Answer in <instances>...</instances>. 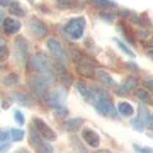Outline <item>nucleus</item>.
Returning <instances> with one entry per match:
<instances>
[{"label": "nucleus", "mask_w": 153, "mask_h": 153, "mask_svg": "<svg viewBox=\"0 0 153 153\" xmlns=\"http://www.w3.org/2000/svg\"><path fill=\"white\" fill-rule=\"evenodd\" d=\"M55 76L54 75H46V74H37L30 79V87L33 96H36L37 100L45 101L46 96L50 92V87L52 84Z\"/></svg>", "instance_id": "obj_1"}, {"label": "nucleus", "mask_w": 153, "mask_h": 153, "mask_svg": "<svg viewBox=\"0 0 153 153\" xmlns=\"http://www.w3.org/2000/svg\"><path fill=\"white\" fill-rule=\"evenodd\" d=\"M28 65H30L31 70L37 71L38 74L54 75V61L44 54H37L32 56L28 61Z\"/></svg>", "instance_id": "obj_2"}, {"label": "nucleus", "mask_w": 153, "mask_h": 153, "mask_svg": "<svg viewBox=\"0 0 153 153\" xmlns=\"http://www.w3.org/2000/svg\"><path fill=\"white\" fill-rule=\"evenodd\" d=\"M87 26L84 17H76V18H71L70 21L66 23L63 28V33L65 37L70 38V40H80L82 36L84 35V30Z\"/></svg>", "instance_id": "obj_3"}, {"label": "nucleus", "mask_w": 153, "mask_h": 153, "mask_svg": "<svg viewBox=\"0 0 153 153\" xmlns=\"http://www.w3.org/2000/svg\"><path fill=\"white\" fill-rule=\"evenodd\" d=\"M32 125L36 129V131L40 134V137L46 142H55L57 139V134L50 128L49 124H46L41 117L35 116L32 119Z\"/></svg>", "instance_id": "obj_4"}, {"label": "nucleus", "mask_w": 153, "mask_h": 153, "mask_svg": "<svg viewBox=\"0 0 153 153\" xmlns=\"http://www.w3.org/2000/svg\"><path fill=\"white\" fill-rule=\"evenodd\" d=\"M92 106L94 107L96 111L100 115H102V116H111V117L117 116V108L114 105L111 97L94 100L92 102Z\"/></svg>", "instance_id": "obj_5"}, {"label": "nucleus", "mask_w": 153, "mask_h": 153, "mask_svg": "<svg viewBox=\"0 0 153 153\" xmlns=\"http://www.w3.org/2000/svg\"><path fill=\"white\" fill-rule=\"evenodd\" d=\"M30 144L33 147V149L37 153H54L52 147L49 144V142L42 139L40 137V134L36 131V129L33 128V125L30 131Z\"/></svg>", "instance_id": "obj_6"}, {"label": "nucleus", "mask_w": 153, "mask_h": 153, "mask_svg": "<svg viewBox=\"0 0 153 153\" xmlns=\"http://www.w3.org/2000/svg\"><path fill=\"white\" fill-rule=\"evenodd\" d=\"M28 51H30V42L25 37H17L14 41V54H16V60L21 65L26 64Z\"/></svg>", "instance_id": "obj_7"}, {"label": "nucleus", "mask_w": 153, "mask_h": 153, "mask_svg": "<svg viewBox=\"0 0 153 153\" xmlns=\"http://www.w3.org/2000/svg\"><path fill=\"white\" fill-rule=\"evenodd\" d=\"M47 49L52 54V56L55 57L56 61H59V63L64 65L69 63V57L66 56V52L64 51L59 40H56V38H49L47 40Z\"/></svg>", "instance_id": "obj_8"}, {"label": "nucleus", "mask_w": 153, "mask_h": 153, "mask_svg": "<svg viewBox=\"0 0 153 153\" xmlns=\"http://www.w3.org/2000/svg\"><path fill=\"white\" fill-rule=\"evenodd\" d=\"M54 75L55 78H57V80L65 85V87H70L73 84V76L70 75V73L66 70L65 65L59 63V61H54Z\"/></svg>", "instance_id": "obj_9"}, {"label": "nucleus", "mask_w": 153, "mask_h": 153, "mask_svg": "<svg viewBox=\"0 0 153 153\" xmlns=\"http://www.w3.org/2000/svg\"><path fill=\"white\" fill-rule=\"evenodd\" d=\"M30 31L35 37L37 38H44L47 35V26L45 22H42L41 19H38L36 17H33L30 19Z\"/></svg>", "instance_id": "obj_10"}, {"label": "nucleus", "mask_w": 153, "mask_h": 153, "mask_svg": "<svg viewBox=\"0 0 153 153\" xmlns=\"http://www.w3.org/2000/svg\"><path fill=\"white\" fill-rule=\"evenodd\" d=\"M64 100H65V93L63 91H51L49 94L46 96L45 102L49 105L51 108H56L64 105Z\"/></svg>", "instance_id": "obj_11"}, {"label": "nucleus", "mask_w": 153, "mask_h": 153, "mask_svg": "<svg viewBox=\"0 0 153 153\" xmlns=\"http://www.w3.org/2000/svg\"><path fill=\"white\" fill-rule=\"evenodd\" d=\"M82 138H83V140L92 148H97L100 146V143H101L100 135L94 130H92L91 128H84L82 130Z\"/></svg>", "instance_id": "obj_12"}, {"label": "nucleus", "mask_w": 153, "mask_h": 153, "mask_svg": "<svg viewBox=\"0 0 153 153\" xmlns=\"http://www.w3.org/2000/svg\"><path fill=\"white\" fill-rule=\"evenodd\" d=\"M1 26H3V30L7 35H16V33L19 32L21 30V22L18 19H14V18H4L3 22H1Z\"/></svg>", "instance_id": "obj_13"}, {"label": "nucleus", "mask_w": 153, "mask_h": 153, "mask_svg": "<svg viewBox=\"0 0 153 153\" xmlns=\"http://www.w3.org/2000/svg\"><path fill=\"white\" fill-rule=\"evenodd\" d=\"M70 56L73 57V60L76 64H89V65H96V61L91 57L89 55H87L85 52H83L82 50L78 49H70Z\"/></svg>", "instance_id": "obj_14"}, {"label": "nucleus", "mask_w": 153, "mask_h": 153, "mask_svg": "<svg viewBox=\"0 0 153 153\" xmlns=\"http://www.w3.org/2000/svg\"><path fill=\"white\" fill-rule=\"evenodd\" d=\"M138 84H139V80H138L135 76H128V78L117 87L116 93H119V94L129 93V92H131L134 88H137Z\"/></svg>", "instance_id": "obj_15"}, {"label": "nucleus", "mask_w": 153, "mask_h": 153, "mask_svg": "<svg viewBox=\"0 0 153 153\" xmlns=\"http://www.w3.org/2000/svg\"><path fill=\"white\" fill-rule=\"evenodd\" d=\"M83 124H84V120L82 117H73V119H68L63 124V128L66 131H76Z\"/></svg>", "instance_id": "obj_16"}, {"label": "nucleus", "mask_w": 153, "mask_h": 153, "mask_svg": "<svg viewBox=\"0 0 153 153\" xmlns=\"http://www.w3.org/2000/svg\"><path fill=\"white\" fill-rule=\"evenodd\" d=\"M76 71H78L79 75L85 76V78H94L96 76V71L93 65L89 64H76Z\"/></svg>", "instance_id": "obj_17"}, {"label": "nucleus", "mask_w": 153, "mask_h": 153, "mask_svg": "<svg viewBox=\"0 0 153 153\" xmlns=\"http://www.w3.org/2000/svg\"><path fill=\"white\" fill-rule=\"evenodd\" d=\"M8 9H9V13H10L12 16H16L18 18H23V17H26V14H27V10L21 5V3L17 1V0H12V3H10V5H9Z\"/></svg>", "instance_id": "obj_18"}, {"label": "nucleus", "mask_w": 153, "mask_h": 153, "mask_svg": "<svg viewBox=\"0 0 153 153\" xmlns=\"http://www.w3.org/2000/svg\"><path fill=\"white\" fill-rule=\"evenodd\" d=\"M116 108H117V112L120 114V115H123V116H125V117L133 116L134 111H135V110H134V107H133V105L129 103V102H126V101L119 102L117 106H116Z\"/></svg>", "instance_id": "obj_19"}, {"label": "nucleus", "mask_w": 153, "mask_h": 153, "mask_svg": "<svg viewBox=\"0 0 153 153\" xmlns=\"http://www.w3.org/2000/svg\"><path fill=\"white\" fill-rule=\"evenodd\" d=\"M96 76H97V79L101 83H103L105 85H115L114 78L111 76V74L107 73L106 70H102V69L97 70V71H96Z\"/></svg>", "instance_id": "obj_20"}, {"label": "nucleus", "mask_w": 153, "mask_h": 153, "mask_svg": "<svg viewBox=\"0 0 153 153\" xmlns=\"http://www.w3.org/2000/svg\"><path fill=\"white\" fill-rule=\"evenodd\" d=\"M75 87H76V89L79 91V93L84 97L85 101L91 102V100H92V88L88 87V85L85 83H83V82H76Z\"/></svg>", "instance_id": "obj_21"}, {"label": "nucleus", "mask_w": 153, "mask_h": 153, "mask_svg": "<svg viewBox=\"0 0 153 153\" xmlns=\"http://www.w3.org/2000/svg\"><path fill=\"white\" fill-rule=\"evenodd\" d=\"M12 97L16 102L21 103V105H25V106H32V100L31 97H28L26 93L23 92H14L12 93Z\"/></svg>", "instance_id": "obj_22"}, {"label": "nucleus", "mask_w": 153, "mask_h": 153, "mask_svg": "<svg viewBox=\"0 0 153 153\" xmlns=\"http://www.w3.org/2000/svg\"><path fill=\"white\" fill-rule=\"evenodd\" d=\"M92 5L98 9H112L116 8L117 4L114 0H91Z\"/></svg>", "instance_id": "obj_23"}, {"label": "nucleus", "mask_w": 153, "mask_h": 153, "mask_svg": "<svg viewBox=\"0 0 153 153\" xmlns=\"http://www.w3.org/2000/svg\"><path fill=\"white\" fill-rule=\"evenodd\" d=\"M19 83V75L17 73H9L5 78L3 79V84L5 87H14Z\"/></svg>", "instance_id": "obj_24"}, {"label": "nucleus", "mask_w": 153, "mask_h": 153, "mask_svg": "<svg viewBox=\"0 0 153 153\" xmlns=\"http://www.w3.org/2000/svg\"><path fill=\"white\" fill-rule=\"evenodd\" d=\"M112 40H114V42H116L117 47H119V49H120V50H121V51H123L125 55H128L129 57H131V59H134V57H135V54H134V51L129 49V47H128L125 44H124V42H123L121 40H119L117 37H114Z\"/></svg>", "instance_id": "obj_25"}, {"label": "nucleus", "mask_w": 153, "mask_h": 153, "mask_svg": "<svg viewBox=\"0 0 153 153\" xmlns=\"http://www.w3.org/2000/svg\"><path fill=\"white\" fill-rule=\"evenodd\" d=\"M23 138H25V130L18 128L10 129V139L13 142H22Z\"/></svg>", "instance_id": "obj_26"}, {"label": "nucleus", "mask_w": 153, "mask_h": 153, "mask_svg": "<svg viewBox=\"0 0 153 153\" xmlns=\"http://www.w3.org/2000/svg\"><path fill=\"white\" fill-rule=\"evenodd\" d=\"M135 94H137V97L144 103H152L153 102L151 94L148 93V91H146V89H138Z\"/></svg>", "instance_id": "obj_27"}, {"label": "nucleus", "mask_w": 153, "mask_h": 153, "mask_svg": "<svg viewBox=\"0 0 153 153\" xmlns=\"http://www.w3.org/2000/svg\"><path fill=\"white\" fill-rule=\"evenodd\" d=\"M10 56V50L8 49L7 44H0V63H5Z\"/></svg>", "instance_id": "obj_28"}, {"label": "nucleus", "mask_w": 153, "mask_h": 153, "mask_svg": "<svg viewBox=\"0 0 153 153\" xmlns=\"http://www.w3.org/2000/svg\"><path fill=\"white\" fill-rule=\"evenodd\" d=\"M57 1V7L60 9H66V8H75L76 1L75 0H56Z\"/></svg>", "instance_id": "obj_29"}, {"label": "nucleus", "mask_w": 153, "mask_h": 153, "mask_svg": "<svg viewBox=\"0 0 153 153\" xmlns=\"http://www.w3.org/2000/svg\"><path fill=\"white\" fill-rule=\"evenodd\" d=\"M131 126L138 131H143L144 130V121H143V119H140L139 116H138V117L131 120Z\"/></svg>", "instance_id": "obj_30"}, {"label": "nucleus", "mask_w": 153, "mask_h": 153, "mask_svg": "<svg viewBox=\"0 0 153 153\" xmlns=\"http://www.w3.org/2000/svg\"><path fill=\"white\" fill-rule=\"evenodd\" d=\"M10 139V130L7 128H0V143H7Z\"/></svg>", "instance_id": "obj_31"}, {"label": "nucleus", "mask_w": 153, "mask_h": 153, "mask_svg": "<svg viewBox=\"0 0 153 153\" xmlns=\"http://www.w3.org/2000/svg\"><path fill=\"white\" fill-rule=\"evenodd\" d=\"M138 116H139L140 119H143V121L147 123L148 121V116H149V112H148V108L144 106V105H140L139 108H138Z\"/></svg>", "instance_id": "obj_32"}, {"label": "nucleus", "mask_w": 153, "mask_h": 153, "mask_svg": "<svg viewBox=\"0 0 153 153\" xmlns=\"http://www.w3.org/2000/svg\"><path fill=\"white\" fill-rule=\"evenodd\" d=\"M100 17H101L102 19H105V21H107V22H112L114 21V13L110 12V9H103L102 12H100Z\"/></svg>", "instance_id": "obj_33"}, {"label": "nucleus", "mask_w": 153, "mask_h": 153, "mask_svg": "<svg viewBox=\"0 0 153 153\" xmlns=\"http://www.w3.org/2000/svg\"><path fill=\"white\" fill-rule=\"evenodd\" d=\"M134 151L137 153H153V148L152 147H144V146H138V144H133Z\"/></svg>", "instance_id": "obj_34"}, {"label": "nucleus", "mask_w": 153, "mask_h": 153, "mask_svg": "<svg viewBox=\"0 0 153 153\" xmlns=\"http://www.w3.org/2000/svg\"><path fill=\"white\" fill-rule=\"evenodd\" d=\"M14 120H16L18 123V125L23 126L26 123V119H25V115H23L22 111H19V110H17L16 112H14Z\"/></svg>", "instance_id": "obj_35"}, {"label": "nucleus", "mask_w": 153, "mask_h": 153, "mask_svg": "<svg viewBox=\"0 0 153 153\" xmlns=\"http://www.w3.org/2000/svg\"><path fill=\"white\" fill-rule=\"evenodd\" d=\"M143 84H144V87H147L151 92H153V79H144L143 80Z\"/></svg>", "instance_id": "obj_36"}, {"label": "nucleus", "mask_w": 153, "mask_h": 153, "mask_svg": "<svg viewBox=\"0 0 153 153\" xmlns=\"http://www.w3.org/2000/svg\"><path fill=\"white\" fill-rule=\"evenodd\" d=\"M9 148H10L9 143H0V153H7Z\"/></svg>", "instance_id": "obj_37"}, {"label": "nucleus", "mask_w": 153, "mask_h": 153, "mask_svg": "<svg viewBox=\"0 0 153 153\" xmlns=\"http://www.w3.org/2000/svg\"><path fill=\"white\" fill-rule=\"evenodd\" d=\"M125 65H126V68H128V69H130V70H135V71L139 70V68H138V65H135L134 63H126Z\"/></svg>", "instance_id": "obj_38"}, {"label": "nucleus", "mask_w": 153, "mask_h": 153, "mask_svg": "<svg viewBox=\"0 0 153 153\" xmlns=\"http://www.w3.org/2000/svg\"><path fill=\"white\" fill-rule=\"evenodd\" d=\"M12 0H0V7L1 8H9Z\"/></svg>", "instance_id": "obj_39"}, {"label": "nucleus", "mask_w": 153, "mask_h": 153, "mask_svg": "<svg viewBox=\"0 0 153 153\" xmlns=\"http://www.w3.org/2000/svg\"><path fill=\"white\" fill-rule=\"evenodd\" d=\"M14 153H30V152H28V151L26 149V148H19V149H18V151H16Z\"/></svg>", "instance_id": "obj_40"}, {"label": "nucleus", "mask_w": 153, "mask_h": 153, "mask_svg": "<svg viewBox=\"0 0 153 153\" xmlns=\"http://www.w3.org/2000/svg\"><path fill=\"white\" fill-rule=\"evenodd\" d=\"M94 153H112V152L108 151V149H98V151H96Z\"/></svg>", "instance_id": "obj_41"}, {"label": "nucleus", "mask_w": 153, "mask_h": 153, "mask_svg": "<svg viewBox=\"0 0 153 153\" xmlns=\"http://www.w3.org/2000/svg\"><path fill=\"white\" fill-rule=\"evenodd\" d=\"M147 56H149L151 59L153 60V49H152V50H148V51H147Z\"/></svg>", "instance_id": "obj_42"}, {"label": "nucleus", "mask_w": 153, "mask_h": 153, "mask_svg": "<svg viewBox=\"0 0 153 153\" xmlns=\"http://www.w3.org/2000/svg\"><path fill=\"white\" fill-rule=\"evenodd\" d=\"M3 19H4V14L0 12V22H3Z\"/></svg>", "instance_id": "obj_43"}, {"label": "nucleus", "mask_w": 153, "mask_h": 153, "mask_svg": "<svg viewBox=\"0 0 153 153\" xmlns=\"http://www.w3.org/2000/svg\"><path fill=\"white\" fill-rule=\"evenodd\" d=\"M0 44H5V41H4L1 37H0Z\"/></svg>", "instance_id": "obj_44"}, {"label": "nucleus", "mask_w": 153, "mask_h": 153, "mask_svg": "<svg viewBox=\"0 0 153 153\" xmlns=\"http://www.w3.org/2000/svg\"><path fill=\"white\" fill-rule=\"evenodd\" d=\"M151 123H152V124H153V116H152V117H151Z\"/></svg>", "instance_id": "obj_45"}]
</instances>
